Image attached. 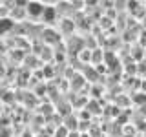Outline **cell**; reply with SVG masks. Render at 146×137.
<instances>
[{"label":"cell","mask_w":146,"mask_h":137,"mask_svg":"<svg viewBox=\"0 0 146 137\" xmlns=\"http://www.w3.org/2000/svg\"><path fill=\"white\" fill-rule=\"evenodd\" d=\"M26 13H29V15H33V17H38V15H44V6L40 2H29V4H26Z\"/></svg>","instance_id":"1"},{"label":"cell","mask_w":146,"mask_h":137,"mask_svg":"<svg viewBox=\"0 0 146 137\" xmlns=\"http://www.w3.org/2000/svg\"><path fill=\"white\" fill-rule=\"evenodd\" d=\"M9 27H13L11 18H0V31H7Z\"/></svg>","instance_id":"2"},{"label":"cell","mask_w":146,"mask_h":137,"mask_svg":"<svg viewBox=\"0 0 146 137\" xmlns=\"http://www.w3.org/2000/svg\"><path fill=\"white\" fill-rule=\"evenodd\" d=\"M44 17H46V18H49V20H53V17H55V9H53V7H46V9H44Z\"/></svg>","instance_id":"3"}]
</instances>
